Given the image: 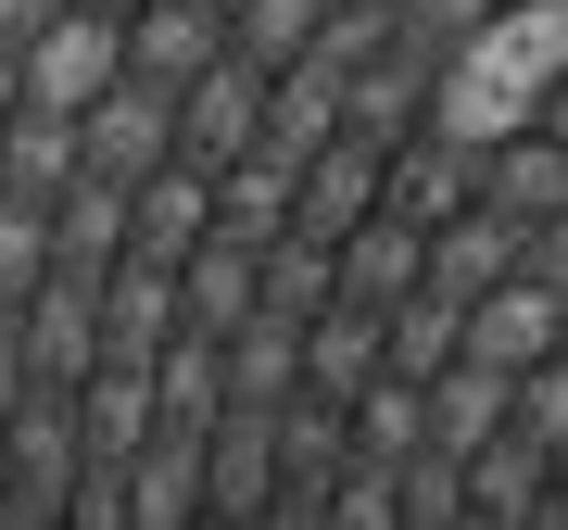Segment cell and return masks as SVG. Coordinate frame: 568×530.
I'll use <instances>...</instances> for the list:
<instances>
[{
  "label": "cell",
  "mask_w": 568,
  "mask_h": 530,
  "mask_svg": "<svg viewBox=\"0 0 568 530\" xmlns=\"http://www.w3.org/2000/svg\"><path fill=\"white\" fill-rule=\"evenodd\" d=\"M556 89H568V0H493L455 39L443 89H429V126L467 140V152H493V140H518V126H544Z\"/></svg>",
  "instance_id": "obj_1"
},
{
  "label": "cell",
  "mask_w": 568,
  "mask_h": 530,
  "mask_svg": "<svg viewBox=\"0 0 568 530\" xmlns=\"http://www.w3.org/2000/svg\"><path fill=\"white\" fill-rule=\"evenodd\" d=\"M265 89H278V77H265L253 51H227L215 77H190V89H178V164L227 177L241 152H265Z\"/></svg>",
  "instance_id": "obj_2"
},
{
  "label": "cell",
  "mask_w": 568,
  "mask_h": 530,
  "mask_svg": "<svg viewBox=\"0 0 568 530\" xmlns=\"http://www.w3.org/2000/svg\"><path fill=\"white\" fill-rule=\"evenodd\" d=\"M102 89H126V13L77 0V13L51 26V39H26V102H51V114H89Z\"/></svg>",
  "instance_id": "obj_3"
},
{
  "label": "cell",
  "mask_w": 568,
  "mask_h": 530,
  "mask_svg": "<svg viewBox=\"0 0 568 530\" xmlns=\"http://www.w3.org/2000/svg\"><path fill=\"white\" fill-rule=\"evenodd\" d=\"M467 354L480 367H506V379H544L556 354H568V291L530 265V278H506V291H480L467 304Z\"/></svg>",
  "instance_id": "obj_4"
},
{
  "label": "cell",
  "mask_w": 568,
  "mask_h": 530,
  "mask_svg": "<svg viewBox=\"0 0 568 530\" xmlns=\"http://www.w3.org/2000/svg\"><path fill=\"white\" fill-rule=\"evenodd\" d=\"M379 203H392V140H366V126H342L328 152H304V215H291V227L342 253V241H354V227L379 215Z\"/></svg>",
  "instance_id": "obj_5"
},
{
  "label": "cell",
  "mask_w": 568,
  "mask_h": 530,
  "mask_svg": "<svg viewBox=\"0 0 568 530\" xmlns=\"http://www.w3.org/2000/svg\"><path fill=\"white\" fill-rule=\"evenodd\" d=\"M227 51H241L227 39V0H140V13H126V77H152V89L215 77Z\"/></svg>",
  "instance_id": "obj_6"
},
{
  "label": "cell",
  "mask_w": 568,
  "mask_h": 530,
  "mask_svg": "<svg viewBox=\"0 0 568 530\" xmlns=\"http://www.w3.org/2000/svg\"><path fill=\"white\" fill-rule=\"evenodd\" d=\"M530 253H544V227H530L518 203H467L455 227H429V278L443 291H506V278H530Z\"/></svg>",
  "instance_id": "obj_7"
},
{
  "label": "cell",
  "mask_w": 568,
  "mask_h": 530,
  "mask_svg": "<svg viewBox=\"0 0 568 530\" xmlns=\"http://www.w3.org/2000/svg\"><path fill=\"white\" fill-rule=\"evenodd\" d=\"M392 367V316L379 304H342V291H328V304L304 316V391L316 405H354L366 379Z\"/></svg>",
  "instance_id": "obj_8"
},
{
  "label": "cell",
  "mask_w": 568,
  "mask_h": 530,
  "mask_svg": "<svg viewBox=\"0 0 568 530\" xmlns=\"http://www.w3.org/2000/svg\"><path fill=\"white\" fill-rule=\"evenodd\" d=\"M203 241H215V177H203V164H152V177L126 190V253L190 265Z\"/></svg>",
  "instance_id": "obj_9"
},
{
  "label": "cell",
  "mask_w": 568,
  "mask_h": 530,
  "mask_svg": "<svg viewBox=\"0 0 568 530\" xmlns=\"http://www.w3.org/2000/svg\"><path fill=\"white\" fill-rule=\"evenodd\" d=\"M518 391H530V379L480 367V354H455V367L429 379V442H443L455 468H467V455H493V442H506V429H518Z\"/></svg>",
  "instance_id": "obj_10"
},
{
  "label": "cell",
  "mask_w": 568,
  "mask_h": 530,
  "mask_svg": "<svg viewBox=\"0 0 568 530\" xmlns=\"http://www.w3.org/2000/svg\"><path fill=\"white\" fill-rule=\"evenodd\" d=\"M467 203H480V152H467V140H443V126H405V140H392V215L455 227Z\"/></svg>",
  "instance_id": "obj_11"
},
{
  "label": "cell",
  "mask_w": 568,
  "mask_h": 530,
  "mask_svg": "<svg viewBox=\"0 0 568 530\" xmlns=\"http://www.w3.org/2000/svg\"><path fill=\"white\" fill-rule=\"evenodd\" d=\"M328 265H342V304H379V316H392L405 291H429V227L379 203V215H366V227H354V241L328 253Z\"/></svg>",
  "instance_id": "obj_12"
},
{
  "label": "cell",
  "mask_w": 568,
  "mask_h": 530,
  "mask_svg": "<svg viewBox=\"0 0 568 530\" xmlns=\"http://www.w3.org/2000/svg\"><path fill=\"white\" fill-rule=\"evenodd\" d=\"M178 278H190V328H203V342H241V328L265 316V241H227L215 227Z\"/></svg>",
  "instance_id": "obj_13"
},
{
  "label": "cell",
  "mask_w": 568,
  "mask_h": 530,
  "mask_svg": "<svg viewBox=\"0 0 568 530\" xmlns=\"http://www.w3.org/2000/svg\"><path fill=\"white\" fill-rule=\"evenodd\" d=\"M480 203H518L530 227H556V215H568V140H556V126L493 140V152H480Z\"/></svg>",
  "instance_id": "obj_14"
},
{
  "label": "cell",
  "mask_w": 568,
  "mask_h": 530,
  "mask_svg": "<svg viewBox=\"0 0 568 530\" xmlns=\"http://www.w3.org/2000/svg\"><path fill=\"white\" fill-rule=\"evenodd\" d=\"M467 354V291H405V304H392V379H443Z\"/></svg>",
  "instance_id": "obj_15"
},
{
  "label": "cell",
  "mask_w": 568,
  "mask_h": 530,
  "mask_svg": "<svg viewBox=\"0 0 568 530\" xmlns=\"http://www.w3.org/2000/svg\"><path fill=\"white\" fill-rule=\"evenodd\" d=\"M328 26H342V0H227V39H241L265 77H291V63H304Z\"/></svg>",
  "instance_id": "obj_16"
},
{
  "label": "cell",
  "mask_w": 568,
  "mask_h": 530,
  "mask_svg": "<svg viewBox=\"0 0 568 530\" xmlns=\"http://www.w3.org/2000/svg\"><path fill=\"white\" fill-rule=\"evenodd\" d=\"M342 417H354V455H379V468H405V455L429 442V379H392V367H379V379H366V391H354Z\"/></svg>",
  "instance_id": "obj_17"
},
{
  "label": "cell",
  "mask_w": 568,
  "mask_h": 530,
  "mask_svg": "<svg viewBox=\"0 0 568 530\" xmlns=\"http://www.w3.org/2000/svg\"><path fill=\"white\" fill-rule=\"evenodd\" d=\"M328 530H405V480H392L379 455H342V480H328Z\"/></svg>",
  "instance_id": "obj_18"
},
{
  "label": "cell",
  "mask_w": 568,
  "mask_h": 530,
  "mask_svg": "<svg viewBox=\"0 0 568 530\" xmlns=\"http://www.w3.org/2000/svg\"><path fill=\"white\" fill-rule=\"evenodd\" d=\"M392 480H405V530H455V518H467V468H455L443 442H417Z\"/></svg>",
  "instance_id": "obj_19"
},
{
  "label": "cell",
  "mask_w": 568,
  "mask_h": 530,
  "mask_svg": "<svg viewBox=\"0 0 568 530\" xmlns=\"http://www.w3.org/2000/svg\"><path fill=\"white\" fill-rule=\"evenodd\" d=\"M518 417H530V429H544V442L568 455V354H556V367H544V379L518 391Z\"/></svg>",
  "instance_id": "obj_20"
},
{
  "label": "cell",
  "mask_w": 568,
  "mask_h": 530,
  "mask_svg": "<svg viewBox=\"0 0 568 530\" xmlns=\"http://www.w3.org/2000/svg\"><path fill=\"white\" fill-rule=\"evenodd\" d=\"M530 265H544V278H556V291H568V215H556V227H544V253H530Z\"/></svg>",
  "instance_id": "obj_21"
},
{
  "label": "cell",
  "mask_w": 568,
  "mask_h": 530,
  "mask_svg": "<svg viewBox=\"0 0 568 530\" xmlns=\"http://www.w3.org/2000/svg\"><path fill=\"white\" fill-rule=\"evenodd\" d=\"M455 530H530V518H493V506H467V518H455Z\"/></svg>",
  "instance_id": "obj_22"
},
{
  "label": "cell",
  "mask_w": 568,
  "mask_h": 530,
  "mask_svg": "<svg viewBox=\"0 0 568 530\" xmlns=\"http://www.w3.org/2000/svg\"><path fill=\"white\" fill-rule=\"evenodd\" d=\"M544 126H556V140H568V89H556V102H544Z\"/></svg>",
  "instance_id": "obj_23"
}]
</instances>
